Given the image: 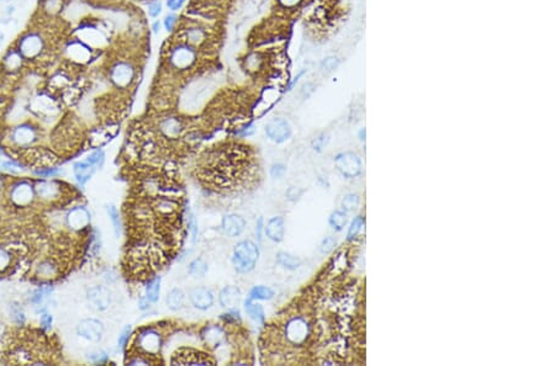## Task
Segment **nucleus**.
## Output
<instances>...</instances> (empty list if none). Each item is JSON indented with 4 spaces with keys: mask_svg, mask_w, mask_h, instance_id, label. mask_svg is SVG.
I'll return each mask as SVG.
<instances>
[{
    "mask_svg": "<svg viewBox=\"0 0 555 366\" xmlns=\"http://www.w3.org/2000/svg\"><path fill=\"white\" fill-rule=\"evenodd\" d=\"M259 258V248L252 240H241L234 248L232 264L238 273H250Z\"/></svg>",
    "mask_w": 555,
    "mask_h": 366,
    "instance_id": "nucleus-1",
    "label": "nucleus"
},
{
    "mask_svg": "<svg viewBox=\"0 0 555 366\" xmlns=\"http://www.w3.org/2000/svg\"><path fill=\"white\" fill-rule=\"evenodd\" d=\"M334 164H336L337 170L348 179L357 178L362 174L363 170L362 159L359 155L349 150L337 154L334 158Z\"/></svg>",
    "mask_w": 555,
    "mask_h": 366,
    "instance_id": "nucleus-2",
    "label": "nucleus"
},
{
    "mask_svg": "<svg viewBox=\"0 0 555 366\" xmlns=\"http://www.w3.org/2000/svg\"><path fill=\"white\" fill-rule=\"evenodd\" d=\"M309 334H310V327L303 317H294L286 323L285 338L293 345H301L305 343Z\"/></svg>",
    "mask_w": 555,
    "mask_h": 366,
    "instance_id": "nucleus-3",
    "label": "nucleus"
},
{
    "mask_svg": "<svg viewBox=\"0 0 555 366\" xmlns=\"http://www.w3.org/2000/svg\"><path fill=\"white\" fill-rule=\"evenodd\" d=\"M196 56L198 53L190 45H178L170 51L169 62L173 68L184 71L195 63Z\"/></svg>",
    "mask_w": 555,
    "mask_h": 366,
    "instance_id": "nucleus-4",
    "label": "nucleus"
},
{
    "mask_svg": "<svg viewBox=\"0 0 555 366\" xmlns=\"http://www.w3.org/2000/svg\"><path fill=\"white\" fill-rule=\"evenodd\" d=\"M265 133L268 138L275 143H283L289 140L291 136V127L285 119L277 117L270 120L265 126Z\"/></svg>",
    "mask_w": 555,
    "mask_h": 366,
    "instance_id": "nucleus-5",
    "label": "nucleus"
},
{
    "mask_svg": "<svg viewBox=\"0 0 555 366\" xmlns=\"http://www.w3.org/2000/svg\"><path fill=\"white\" fill-rule=\"evenodd\" d=\"M137 345L146 354L156 355L162 347V338L155 329H145L137 337Z\"/></svg>",
    "mask_w": 555,
    "mask_h": 366,
    "instance_id": "nucleus-6",
    "label": "nucleus"
},
{
    "mask_svg": "<svg viewBox=\"0 0 555 366\" xmlns=\"http://www.w3.org/2000/svg\"><path fill=\"white\" fill-rule=\"evenodd\" d=\"M77 332L84 339L89 342H100L104 334V326L100 321L94 318L83 319L77 327Z\"/></svg>",
    "mask_w": 555,
    "mask_h": 366,
    "instance_id": "nucleus-7",
    "label": "nucleus"
},
{
    "mask_svg": "<svg viewBox=\"0 0 555 366\" xmlns=\"http://www.w3.org/2000/svg\"><path fill=\"white\" fill-rule=\"evenodd\" d=\"M89 304L95 311H105L111 303V293L105 286H93L86 293Z\"/></svg>",
    "mask_w": 555,
    "mask_h": 366,
    "instance_id": "nucleus-8",
    "label": "nucleus"
},
{
    "mask_svg": "<svg viewBox=\"0 0 555 366\" xmlns=\"http://www.w3.org/2000/svg\"><path fill=\"white\" fill-rule=\"evenodd\" d=\"M189 299L196 309L206 311V309L211 308L212 304H214L215 296L212 291L208 288H194L189 293Z\"/></svg>",
    "mask_w": 555,
    "mask_h": 366,
    "instance_id": "nucleus-9",
    "label": "nucleus"
},
{
    "mask_svg": "<svg viewBox=\"0 0 555 366\" xmlns=\"http://www.w3.org/2000/svg\"><path fill=\"white\" fill-rule=\"evenodd\" d=\"M135 75V71L129 63H117L111 71V79L119 88H126L132 81Z\"/></svg>",
    "mask_w": 555,
    "mask_h": 366,
    "instance_id": "nucleus-10",
    "label": "nucleus"
},
{
    "mask_svg": "<svg viewBox=\"0 0 555 366\" xmlns=\"http://www.w3.org/2000/svg\"><path fill=\"white\" fill-rule=\"evenodd\" d=\"M245 228V221L241 215L230 214L222 220V229L229 237H238Z\"/></svg>",
    "mask_w": 555,
    "mask_h": 366,
    "instance_id": "nucleus-11",
    "label": "nucleus"
},
{
    "mask_svg": "<svg viewBox=\"0 0 555 366\" xmlns=\"http://www.w3.org/2000/svg\"><path fill=\"white\" fill-rule=\"evenodd\" d=\"M35 195L34 188L27 183H19L12 188L10 198L17 206H26L32 201Z\"/></svg>",
    "mask_w": 555,
    "mask_h": 366,
    "instance_id": "nucleus-12",
    "label": "nucleus"
},
{
    "mask_svg": "<svg viewBox=\"0 0 555 366\" xmlns=\"http://www.w3.org/2000/svg\"><path fill=\"white\" fill-rule=\"evenodd\" d=\"M241 298H242V293L237 286L230 285L220 291L219 302H220V306H222L224 308H227V309L236 308V307L238 306L239 302H241Z\"/></svg>",
    "mask_w": 555,
    "mask_h": 366,
    "instance_id": "nucleus-13",
    "label": "nucleus"
},
{
    "mask_svg": "<svg viewBox=\"0 0 555 366\" xmlns=\"http://www.w3.org/2000/svg\"><path fill=\"white\" fill-rule=\"evenodd\" d=\"M43 47V42L41 37L35 33L25 36L20 42V52L27 58H31L37 56Z\"/></svg>",
    "mask_w": 555,
    "mask_h": 366,
    "instance_id": "nucleus-14",
    "label": "nucleus"
},
{
    "mask_svg": "<svg viewBox=\"0 0 555 366\" xmlns=\"http://www.w3.org/2000/svg\"><path fill=\"white\" fill-rule=\"evenodd\" d=\"M90 222V214L88 212V210L84 207H76L68 214L67 216V223L72 229H79L85 228Z\"/></svg>",
    "mask_w": 555,
    "mask_h": 366,
    "instance_id": "nucleus-15",
    "label": "nucleus"
},
{
    "mask_svg": "<svg viewBox=\"0 0 555 366\" xmlns=\"http://www.w3.org/2000/svg\"><path fill=\"white\" fill-rule=\"evenodd\" d=\"M264 232L267 237L273 242H281L284 239V234H285V222H284L283 217H272L265 224Z\"/></svg>",
    "mask_w": 555,
    "mask_h": 366,
    "instance_id": "nucleus-16",
    "label": "nucleus"
},
{
    "mask_svg": "<svg viewBox=\"0 0 555 366\" xmlns=\"http://www.w3.org/2000/svg\"><path fill=\"white\" fill-rule=\"evenodd\" d=\"M203 339H204V343L206 344V347L215 349V348L220 347V345L225 342V339H226V334H225V331L221 328V327L209 326L204 329Z\"/></svg>",
    "mask_w": 555,
    "mask_h": 366,
    "instance_id": "nucleus-17",
    "label": "nucleus"
},
{
    "mask_svg": "<svg viewBox=\"0 0 555 366\" xmlns=\"http://www.w3.org/2000/svg\"><path fill=\"white\" fill-rule=\"evenodd\" d=\"M35 140H36L35 129L27 126V125L17 127V129L14 131V133H12V141L19 146L31 145Z\"/></svg>",
    "mask_w": 555,
    "mask_h": 366,
    "instance_id": "nucleus-18",
    "label": "nucleus"
},
{
    "mask_svg": "<svg viewBox=\"0 0 555 366\" xmlns=\"http://www.w3.org/2000/svg\"><path fill=\"white\" fill-rule=\"evenodd\" d=\"M94 171H95V165L89 163L88 160H85V162H78L74 164V175H76L78 183L81 184V185H84L91 178Z\"/></svg>",
    "mask_w": 555,
    "mask_h": 366,
    "instance_id": "nucleus-19",
    "label": "nucleus"
},
{
    "mask_svg": "<svg viewBox=\"0 0 555 366\" xmlns=\"http://www.w3.org/2000/svg\"><path fill=\"white\" fill-rule=\"evenodd\" d=\"M35 189L37 195L46 200L56 199L60 195V186L53 181H40Z\"/></svg>",
    "mask_w": 555,
    "mask_h": 366,
    "instance_id": "nucleus-20",
    "label": "nucleus"
},
{
    "mask_svg": "<svg viewBox=\"0 0 555 366\" xmlns=\"http://www.w3.org/2000/svg\"><path fill=\"white\" fill-rule=\"evenodd\" d=\"M165 303L172 311H180L185 304V293L180 289H173L168 293Z\"/></svg>",
    "mask_w": 555,
    "mask_h": 366,
    "instance_id": "nucleus-21",
    "label": "nucleus"
},
{
    "mask_svg": "<svg viewBox=\"0 0 555 366\" xmlns=\"http://www.w3.org/2000/svg\"><path fill=\"white\" fill-rule=\"evenodd\" d=\"M244 308H245V312L249 314V317L253 319V321L258 322V323H260V324L264 323L265 313H264V309H263L262 304L255 303L253 299L247 298L244 301Z\"/></svg>",
    "mask_w": 555,
    "mask_h": 366,
    "instance_id": "nucleus-22",
    "label": "nucleus"
},
{
    "mask_svg": "<svg viewBox=\"0 0 555 366\" xmlns=\"http://www.w3.org/2000/svg\"><path fill=\"white\" fill-rule=\"evenodd\" d=\"M160 131L164 133L167 137L169 138H176L181 132V124L178 119L175 117H169V119L163 120L160 124Z\"/></svg>",
    "mask_w": 555,
    "mask_h": 366,
    "instance_id": "nucleus-23",
    "label": "nucleus"
},
{
    "mask_svg": "<svg viewBox=\"0 0 555 366\" xmlns=\"http://www.w3.org/2000/svg\"><path fill=\"white\" fill-rule=\"evenodd\" d=\"M277 263L280 266H283L284 269L288 270H296L299 266L303 264V260L300 258L295 257V255L290 254L286 252H279L277 255Z\"/></svg>",
    "mask_w": 555,
    "mask_h": 366,
    "instance_id": "nucleus-24",
    "label": "nucleus"
},
{
    "mask_svg": "<svg viewBox=\"0 0 555 366\" xmlns=\"http://www.w3.org/2000/svg\"><path fill=\"white\" fill-rule=\"evenodd\" d=\"M328 223L336 232H341L348 223V215L343 210H337L331 214L328 219Z\"/></svg>",
    "mask_w": 555,
    "mask_h": 366,
    "instance_id": "nucleus-25",
    "label": "nucleus"
},
{
    "mask_svg": "<svg viewBox=\"0 0 555 366\" xmlns=\"http://www.w3.org/2000/svg\"><path fill=\"white\" fill-rule=\"evenodd\" d=\"M160 293V278L152 279L146 286V298L150 303H156L159 299Z\"/></svg>",
    "mask_w": 555,
    "mask_h": 366,
    "instance_id": "nucleus-26",
    "label": "nucleus"
},
{
    "mask_svg": "<svg viewBox=\"0 0 555 366\" xmlns=\"http://www.w3.org/2000/svg\"><path fill=\"white\" fill-rule=\"evenodd\" d=\"M189 274L195 279H201L208 273V263L203 258H196L189 264Z\"/></svg>",
    "mask_w": 555,
    "mask_h": 366,
    "instance_id": "nucleus-27",
    "label": "nucleus"
},
{
    "mask_svg": "<svg viewBox=\"0 0 555 366\" xmlns=\"http://www.w3.org/2000/svg\"><path fill=\"white\" fill-rule=\"evenodd\" d=\"M206 36L208 33L203 27L193 26L186 30V40L190 45H201L206 40Z\"/></svg>",
    "mask_w": 555,
    "mask_h": 366,
    "instance_id": "nucleus-28",
    "label": "nucleus"
},
{
    "mask_svg": "<svg viewBox=\"0 0 555 366\" xmlns=\"http://www.w3.org/2000/svg\"><path fill=\"white\" fill-rule=\"evenodd\" d=\"M273 296H274V291L270 288H267V286H255V288H253L250 290L249 297L248 298L253 299V301H255V299L267 301V299L273 298Z\"/></svg>",
    "mask_w": 555,
    "mask_h": 366,
    "instance_id": "nucleus-29",
    "label": "nucleus"
},
{
    "mask_svg": "<svg viewBox=\"0 0 555 366\" xmlns=\"http://www.w3.org/2000/svg\"><path fill=\"white\" fill-rule=\"evenodd\" d=\"M364 223H365V220L363 216H357L354 220H353L352 223H350L349 231H348V234H347L348 242H352V240H354L355 238L359 235V233L362 232L363 227H364Z\"/></svg>",
    "mask_w": 555,
    "mask_h": 366,
    "instance_id": "nucleus-30",
    "label": "nucleus"
},
{
    "mask_svg": "<svg viewBox=\"0 0 555 366\" xmlns=\"http://www.w3.org/2000/svg\"><path fill=\"white\" fill-rule=\"evenodd\" d=\"M360 204V198L355 194H349L346 195L342 200V209L346 212H353L358 209Z\"/></svg>",
    "mask_w": 555,
    "mask_h": 366,
    "instance_id": "nucleus-31",
    "label": "nucleus"
},
{
    "mask_svg": "<svg viewBox=\"0 0 555 366\" xmlns=\"http://www.w3.org/2000/svg\"><path fill=\"white\" fill-rule=\"evenodd\" d=\"M185 221L189 232H190L191 234V242H193L194 244V243L196 242V239H198V223H196L195 216H194V214L190 211V210H188V212H186Z\"/></svg>",
    "mask_w": 555,
    "mask_h": 366,
    "instance_id": "nucleus-32",
    "label": "nucleus"
},
{
    "mask_svg": "<svg viewBox=\"0 0 555 366\" xmlns=\"http://www.w3.org/2000/svg\"><path fill=\"white\" fill-rule=\"evenodd\" d=\"M107 214H109L110 220H111L112 222V226H114L115 235L119 237L120 233H121V220H120L119 211H117V209L115 206H110L107 207Z\"/></svg>",
    "mask_w": 555,
    "mask_h": 366,
    "instance_id": "nucleus-33",
    "label": "nucleus"
},
{
    "mask_svg": "<svg viewBox=\"0 0 555 366\" xmlns=\"http://www.w3.org/2000/svg\"><path fill=\"white\" fill-rule=\"evenodd\" d=\"M5 66H6L7 69H11V71L19 68V67L21 66V57H20L19 53L17 52L7 53V56L5 57Z\"/></svg>",
    "mask_w": 555,
    "mask_h": 366,
    "instance_id": "nucleus-34",
    "label": "nucleus"
},
{
    "mask_svg": "<svg viewBox=\"0 0 555 366\" xmlns=\"http://www.w3.org/2000/svg\"><path fill=\"white\" fill-rule=\"evenodd\" d=\"M336 244H337L336 238L332 237V235H328V237H326L323 240H322L321 245H319V252H321L322 254H328L329 252H332V250L334 249Z\"/></svg>",
    "mask_w": 555,
    "mask_h": 366,
    "instance_id": "nucleus-35",
    "label": "nucleus"
},
{
    "mask_svg": "<svg viewBox=\"0 0 555 366\" xmlns=\"http://www.w3.org/2000/svg\"><path fill=\"white\" fill-rule=\"evenodd\" d=\"M131 332H132L131 326H126L124 329H122L121 334L119 335V339H117V343H119V347H120V348H122V349H124V348L126 347L127 343H129V339H130V335H131Z\"/></svg>",
    "mask_w": 555,
    "mask_h": 366,
    "instance_id": "nucleus-36",
    "label": "nucleus"
},
{
    "mask_svg": "<svg viewBox=\"0 0 555 366\" xmlns=\"http://www.w3.org/2000/svg\"><path fill=\"white\" fill-rule=\"evenodd\" d=\"M104 157H105V155H104V152H103V150L98 149V150H95V152L91 153V154L89 155L88 159H86V160H88L89 163H91V164H93V165H95V166H96V165H99V166H100L101 164H103V162H104Z\"/></svg>",
    "mask_w": 555,
    "mask_h": 366,
    "instance_id": "nucleus-37",
    "label": "nucleus"
},
{
    "mask_svg": "<svg viewBox=\"0 0 555 366\" xmlns=\"http://www.w3.org/2000/svg\"><path fill=\"white\" fill-rule=\"evenodd\" d=\"M88 358L90 359L91 363H94V364H103V363H105L107 360L106 354H105L103 350H96V352L90 353V354L88 355Z\"/></svg>",
    "mask_w": 555,
    "mask_h": 366,
    "instance_id": "nucleus-38",
    "label": "nucleus"
},
{
    "mask_svg": "<svg viewBox=\"0 0 555 366\" xmlns=\"http://www.w3.org/2000/svg\"><path fill=\"white\" fill-rule=\"evenodd\" d=\"M329 142V137L327 135H321L319 137H317L316 140L314 141L313 146H314V149L317 150V152H321L322 149H323L324 147L327 146V143Z\"/></svg>",
    "mask_w": 555,
    "mask_h": 366,
    "instance_id": "nucleus-39",
    "label": "nucleus"
},
{
    "mask_svg": "<svg viewBox=\"0 0 555 366\" xmlns=\"http://www.w3.org/2000/svg\"><path fill=\"white\" fill-rule=\"evenodd\" d=\"M45 7L48 12L55 14L62 7V0H46Z\"/></svg>",
    "mask_w": 555,
    "mask_h": 366,
    "instance_id": "nucleus-40",
    "label": "nucleus"
},
{
    "mask_svg": "<svg viewBox=\"0 0 555 366\" xmlns=\"http://www.w3.org/2000/svg\"><path fill=\"white\" fill-rule=\"evenodd\" d=\"M285 171H286L285 165L278 163V164H273L272 165V168H270V175H272L274 179H280V178H283L284 174H285Z\"/></svg>",
    "mask_w": 555,
    "mask_h": 366,
    "instance_id": "nucleus-41",
    "label": "nucleus"
},
{
    "mask_svg": "<svg viewBox=\"0 0 555 366\" xmlns=\"http://www.w3.org/2000/svg\"><path fill=\"white\" fill-rule=\"evenodd\" d=\"M10 264V254L4 248H0V271L5 270Z\"/></svg>",
    "mask_w": 555,
    "mask_h": 366,
    "instance_id": "nucleus-42",
    "label": "nucleus"
},
{
    "mask_svg": "<svg viewBox=\"0 0 555 366\" xmlns=\"http://www.w3.org/2000/svg\"><path fill=\"white\" fill-rule=\"evenodd\" d=\"M338 66V60H337L336 57H327L324 58L323 61H322V69H324V71H333L336 67Z\"/></svg>",
    "mask_w": 555,
    "mask_h": 366,
    "instance_id": "nucleus-43",
    "label": "nucleus"
},
{
    "mask_svg": "<svg viewBox=\"0 0 555 366\" xmlns=\"http://www.w3.org/2000/svg\"><path fill=\"white\" fill-rule=\"evenodd\" d=\"M148 11H150L151 16L153 17L158 16V15L160 14V11H162V4H160L159 1L151 2L150 6H148Z\"/></svg>",
    "mask_w": 555,
    "mask_h": 366,
    "instance_id": "nucleus-44",
    "label": "nucleus"
},
{
    "mask_svg": "<svg viewBox=\"0 0 555 366\" xmlns=\"http://www.w3.org/2000/svg\"><path fill=\"white\" fill-rule=\"evenodd\" d=\"M301 194H303V190H300V189L290 188L288 190V193H286V196H288V199L290 201H296V200L300 198Z\"/></svg>",
    "mask_w": 555,
    "mask_h": 366,
    "instance_id": "nucleus-45",
    "label": "nucleus"
},
{
    "mask_svg": "<svg viewBox=\"0 0 555 366\" xmlns=\"http://www.w3.org/2000/svg\"><path fill=\"white\" fill-rule=\"evenodd\" d=\"M175 24H176V16H175V15L169 14V15H167V16H165L164 26H165V29L168 30V31H172L174 25H175Z\"/></svg>",
    "mask_w": 555,
    "mask_h": 366,
    "instance_id": "nucleus-46",
    "label": "nucleus"
},
{
    "mask_svg": "<svg viewBox=\"0 0 555 366\" xmlns=\"http://www.w3.org/2000/svg\"><path fill=\"white\" fill-rule=\"evenodd\" d=\"M48 291H50L48 289H38V290L34 293L32 301H34L35 303H40V302L42 301L43 297H45V295L48 293Z\"/></svg>",
    "mask_w": 555,
    "mask_h": 366,
    "instance_id": "nucleus-47",
    "label": "nucleus"
},
{
    "mask_svg": "<svg viewBox=\"0 0 555 366\" xmlns=\"http://www.w3.org/2000/svg\"><path fill=\"white\" fill-rule=\"evenodd\" d=\"M185 1L186 0H167V6L173 11H175V10L180 9Z\"/></svg>",
    "mask_w": 555,
    "mask_h": 366,
    "instance_id": "nucleus-48",
    "label": "nucleus"
},
{
    "mask_svg": "<svg viewBox=\"0 0 555 366\" xmlns=\"http://www.w3.org/2000/svg\"><path fill=\"white\" fill-rule=\"evenodd\" d=\"M36 174L37 175H41V176H53L56 175V174H58V170L57 169H53V168H45V169H40V170L36 171Z\"/></svg>",
    "mask_w": 555,
    "mask_h": 366,
    "instance_id": "nucleus-49",
    "label": "nucleus"
},
{
    "mask_svg": "<svg viewBox=\"0 0 555 366\" xmlns=\"http://www.w3.org/2000/svg\"><path fill=\"white\" fill-rule=\"evenodd\" d=\"M41 324H42L43 328H51V324H52V317L48 316V314H43L42 318H41Z\"/></svg>",
    "mask_w": 555,
    "mask_h": 366,
    "instance_id": "nucleus-50",
    "label": "nucleus"
},
{
    "mask_svg": "<svg viewBox=\"0 0 555 366\" xmlns=\"http://www.w3.org/2000/svg\"><path fill=\"white\" fill-rule=\"evenodd\" d=\"M264 229V224H263V219L260 217L257 222V237L258 239L262 240V231Z\"/></svg>",
    "mask_w": 555,
    "mask_h": 366,
    "instance_id": "nucleus-51",
    "label": "nucleus"
},
{
    "mask_svg": "<svg viewBox=\"0 0 555 366\" xmlns=\"http://www.w3.org/2000/svg\"><path fill=\"white\" fill-rule=\"evenodd\" d=\"M12 314H15L14 318H15V317H17L16 322H19V323H20V322L24 321V313H22V312H21V309H19V308H16V307H14V308H12Z\"/></svg>",
    "mask_w": 555,
    "mask_h": 366,
    "instance_id": "nucleus-52",
    "label": "nucleus"
},
{
    "mask_svg": "<svg viewBox=\"0 0 555 366\" xmlns=\"http://www.w3.org/2000/svg\"><path fill=\"white\" fill-rule=\"evenodd\" d=\"M280 1L284 2L285 5H293V4H296L299 0H280Z\"/></svg>",
    "mask_w": 555,
    "mask_h": 366,
    "instance_id": "nucleus-53",
    "label": "nucleus"
},
{
    "mask_svg": "<svg viewBox=\"0 0 555 366\" xmlns=\"http://www.w3.org/2000/svg\"><path fill=\"white\" fill-rule=\"evenodd\" d=\"M359 138H360V141H364V140H365V129H363L362 131L359 132Z\"/></svg>",
    "mask_w": 555,
    "mask_h": 366,
    "instance_id": "nucleus-54",
    "label": "nucleus"
},
{
    "mask_svg": "<svg viewBox=\"0 0 555 366\" xmlns=\"http://www.w3.org/2000/svg\"><path fill=\"white\" fill-rule=\"evenodd\" d=\"M159 26H160L159 22H155V25H153V31L157 32L158 30H159Z\"/></svg>",
    "mask_w": 555,
    "mask_h": 366,
    "instance_id": "nucleus-55",
    "label": "nucleus"
}]
</instances>
